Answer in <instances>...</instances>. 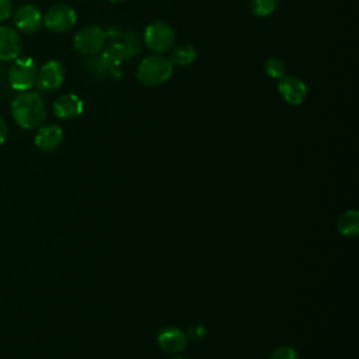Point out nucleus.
Returning <instances> with one entry per match:
<instances>
[{
    "label": "nucleus",
    "mask_w": 359,
    "mask_h": 359,
    "mask_svg": "<svg viewBox=\"0 0 359 359\" xmlns=\"http://www.w3.org/2000/svg\"><path fill=\"white\" fill-rule=\"evenodd\" d=\"M265 73L271 77V79H275V80H279L282 79L285 74H286V65L282 59L273 56V57H269L265 63Z\"/></svg>",
    "instance_id": "nucleus-18"
},
{
    "label": "nucleus",
    "mask_w": 359,
    "mask_h": 359,
    "mask_svg": "<svg viewBox=\"0 0 359 359\" xmlns=\"http://www.w3.org/2000/svg\"><path fill=\"white\" fill-rule=\"evenodd\" d=\"M14 25L24 34L36 32L43 21L41 10L34 4H24L14 11Z\"/></svg>",
    "instance_id": "nucleus-8"
},
{
    "label": "nucleus",
    "mask_w": 359,
    "mask_h": 359,
    "mask_svg": "<svg viewBox=\"0 0 359 359\" xmlns=\"http://www.w3.org/2000/svg\"><path fill=\"white\" fill-rule=\"evenodd\" d=\"M22 52V38L11 27L0 25V60L10 62Z\"/></svg>",
    "instance_id": "nucleus-10"
},
{
    "label": "nucleus",
    "mask_w": 359,
    "mask_h": 359,
    "mask_svg": "<svg viewBox=\"0 0 359 359\" xmlns=\"http://www.w3.org/2000/svg\"><path fill=\"white\" fill-rule=\"evenodd\" d=\"M77 15L72 6L59 3L52 6L43 15L45 27L55 34H63L76 25Z\"/></svg>",
    "instance_id": "nucleus-6"
},
{
    "label": "nucleus",
    "mask_w": 359,
    "mask_h": 359,
    "mask_svg": "<svg viewBox=\"0 0 359 359\" xmlns=\"http://www.w3.org/2000/svg\"><path fill=\"white\" fill-rule=\"evenodd\" d=\"M126 56H128V50L125 43L112 41L109 45L104 46L101 56L98 59L105 70H115L121 66V63L125 60Z\"/></svg>",
    "instance_id": "nucleus-14"
},
{
    "label": "nucleus",
    "mask_w": 359,
    "mask_h": 359,
    "mask_svg": "<svg viewBox=\"0 0 359 359\" xmlns=\"http://www.w3.org/2000/svg\"><path fill=\"white\" fill-rule=\"evenodd\" d=\"M172 69L174 66L171 65L168 57L160 53L150 55L142 59V62L139 63L136 70V79L144 87L160 86L172 76Z\"/></svg>",
    "instance_id": "nucleus-2"
},
{
    "label": "nucleus",
    "mask_w": 359,
    "mask_h": 359,
    "mask_svg": "<svg viewBox=\"0 0 359 359\" xmlns=\"http://www.w3.org/2000/svg\"><path fill=\"white\" fill-rule=\"evenodd\" d=\"M278 3L279 0H250V7L255 15L266 17L276 10Z\"/></svg>",
    "instance_id": "nucleus-17"
},
{
    "label": "nucleus",
    "mask_w": 359,
    "mask_h": 359,
    "mask_svg": "<svg viewBox=\"0 0 359 359\" xmlns=\"http://www.w3.org/2000/svg\"><path fill=\"white\" fill-rule=\"evenodd\" d=\"M66 76L65 66L59 60H48L38 69L36 84L42 90H56L62 86Z\"/></svg>",
    "instance_id": "nucleus-7"
},
{
    "label": "nucleus",
    "mask_w": 359,
    "mask_h": 359,
    "mask_svg": "<svg viewBox=\"0 0 359 359\" xmlns=\"http://www.w3.org/2000/svg\"><path fill=\"white\" fill-rule=\"evenodd\" d=\"M174 359H187V358H184V356H177V358H174Z\"/></svg>",
    "instance_id": "nucleus-25"
},
{
    "label": "nucleus",
    "mask_w": 359,
    "mask_h": 359,
    "mask_svg": "<svg viewBox=\"0 0 359 359\" xmlns=\"http://www.w3.org/2000/svg\"><path fill=\"white\" fill-rule=\"evenodd\" d=\"M205 335V328L202 325H195L192 328H189V332H188V337L194 341H199L202 339Z\"/></svg>",
    "instance_id": "nucleus-21"
},
{
    "label": "nucleus",
    "mask_w": 359,
    "mask_h": 359,
    "mask_svg": "<svg viewBox=\"0 0 359 359\" xmlns=\"http://www.w3.org/2000/svg\"><path fill=\"white\" fill-rule=\"evenodd\" d=\"M107 1H112V3H118V1H123V0H107Z\"/></svg>",
    "instance_id": "nucleus-24"
},
{
    "label": "nucleus",
    "mask_w": 359,
    "mask_h": 359,
    "mask_svg": "<svg viewBox=\"0 0 359 359\" xmlns=\"http://www.w3.org/2000/svg\"><path fill=\"white\" fill-rule=\"evenodd\" d=\"M3 76H4V72H3V69H1V66H0V83L3 81Z\"/></svg>",
    "instance_id": "nucleus-23"
},
{
    "label": "nucleus",
    "mask_w": 359,
    "mask_h": 359,
    "mask_svg": "<svg viewBox=\"0 0 359 359\" xmlns=\"http://www.w3.org/2000/svg\"><path fill=\"white\" fill-rule=\"evenodd\" d=\"M14 121L22 129L39 128L46 119V105L36 91H22L11 102Z\"/></svg>",
    "instance_id": "nucleus-1"
},
{
    "label": "nucleus",
    "mask_w": 359,
    "mask_h": 359,
    "mask_svg": "<svg viewBox=\"0 0 359 359\" xmlns=\"http://www.w3.org/2000/svg\"><path fill=\"white\" fill-rule=\"evenodd\" d=\"M337 230L346 237H353L359 233V213L358 210L345 212L337 223Z\"/></svg>",
    "instance_id": "nucleus-16"
},
{
    "label": "nucleus",
    "mask_w": 359,
    "mask_h": 359,
    "mask_svg": "<svg viewBox=\"0 0 359 359\" xmlns=\"http://www.w3.org/2000/svg\"><path fill=\"white\" fill-rule=\"evenodd\" d=\"M269 359H299V358H297V353L293 348L280 346V348H278L272 352Z\"/></svg>",
    "instance_id": "nucleus-19"
},
{
    "label": "nucleus",
    "mask_w": 359,
    "mask_h": 359,
    "mask_svg": "<svg viewBox=\"0 0 359 359\" xmlns=\"http://www.w3.org/2000/svg\"><path fill=\"white\" fill-rule=\"evenodd\" d=\"M53 112L57 118L60 119H73L76 116H80L84 111V102L83 100L73 94V93H66L59 95L53 105Z\"/></svg>",
    "instance_id": "nucleus-11"
},
{
    "label": "nucleus",
    "mask_w": 359,
    "mask_h": 359,
    "mask_svg": "<svg viewBox=\"0 0 359 359\" xmlns=\"http://www.w3.org/2000/svg\"><path fill=\"white\" fill-rule=\"evenodd\" d=\"M35 146L42 151H53L63 143V130L59 125H41L35 135Z\"/></svg>",
    "instance_id": "nucleus-12"
},
{
    "label": "nucleus",
    "mask_w": 359,
    "mask_h": 359,
    "mask_svg": "<svg viewBox=\"0 0 359 359\" xmlns=\"http://www.w3.org/2000/svg\"><path fill=\"white\" fill-rule=\"evenodd\" d=\"M143 39L150 50L156 53H164L174 46L175 32L167 22L154 21L146 27Z\"/></svg>",
    "instance_id": "nucleus-5"
},
{
    "label": "nucleus",
    "mask_w": 359,
    "mask_h": 359,
    "mask_svg": "<svg viewBox=\"0 0 359 359\" xmlns=\"http://www.w3.org/2000/svg\"><path fill=\"white\" fill-rule=\"evenodd\" d=\"M170 50L168 59L172 66H188L196 59V49L189 43L175 45Z\"/></svg>",
    "instance_id": "nucleus-15"
},
{
    "label": "nucleus",
    "mask_w": 359,
    "mask_h": 359,
    "mask_svg": "<svg viewBox=\"0 0 359 359\" xmlns=\"http://www.w3.org/2000/svg\"><path fill=\"white\" fill-rule=\"evenodd\" d=\"M7 135H8V129H7V123L6 121L0 116V144H3L7 139Z\"/></svg>",
    "instance_id": "nucleus-22"
},
{
    "label": "nucleus",
    "mask_w": 359,
    "mask_h": 359,
    "mask_svg": "<svg viewBox=\"0 0 359 359\" xmlns=\"http://www.w3.org/2000/svg\"><path fill=\"white\" fill-rule=\"evenodd\" d=\"M13 14V1L0 0V22H4Z\"/></svg>",
    "instance_id": "nucleus-20"
},
{
    "label": "nucleus",
    "mask_w": 359,
    "mask_h": 359,
    "mask_svg": "<svg viewBox=\"0 0 359 359\" xmlns=\"http://www.w3.org/2000/svg\"><path fill=\"white\" fill-rule=\"evenodd\" d=\"M38 66L36 62L29 57H17L13 60L7 70V81L10 87L15 91H28L36 83Z\"/></svg>",
    "instance_id": "nucleus-3"
},
{
    "label": "nucleus",
    "mask_w": 359,
    "mask_h": 359,
    "mask_svg": "<svg viewBox=\"0 0 359 359\" xmlns=\"http://www.w3.org/2000/svg\"><path fill=\"white\" fill-rule=\"evenodd\" d=\"M157 342L163 351L168 353H178L185 349L188 337L175 327H167L157 335Z\"/></svg>",
    "instance_id": "nucleus-13"
},
{
    "label": "nucleus",
    "mask_w": 359,
    "mask_h": 359,
    "mask_svg": "<svg viewBox=\"0 0 359 359\" xmlns=\"http://www.w3.org/2000/svg\"><path fill=\"white\" fill-rule=\"evenodd\" d=\"M278 90L282 98L292 105H300L307 97V86L303 80L293 74H285L279 79Z\"/></svg>",
    "instance_id": "nucleus-9"
},
{
    "label": "nucleus",
    "mask_w": 359,
    "mask_h": 359,
    "mask_svg": "<svg viewBox=\"0 0 359 359\" xmlns=\"http://www.w3.org/2000/svg\"><path fill=\"white\" fill-rule=\"evenodd\" d=\"M107 43V34L98 25H86L74 35V49L87 57L98 56Z\"/></svg>",
    "instance_id": "nucleus-4"
}]
</instances>
